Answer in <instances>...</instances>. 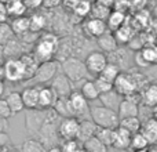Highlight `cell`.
I'll list each match as a JSON object with an SVG mask.
<instances>
[{"mask_svg": "<svg viewBox=\"0 0 157 152\" xmlns=\"http://www.w3.org/2000/svg\"><path fill=\"white\" fill-rule=\"evenodd\" d=\"M61 46V40L55 33L52 32H43L39 36L35 47H33V54L41 62L54 60L55 54L58 53Z\"/></svg>", "mask_w": 157, "mask_h": 152, "instance_id": "obj_1", "label": "cell"}, {"mask_svg": "<svg viewBox=\"0 0 157 152\" xmlns=\"http://www.w3.org/2000/svg\"><path fill=\"white\" fill-rule=\"evenodd\" d=\"M90 118L92 122L102 129H117L120 126V116L116 111L109 109L103 105L91 106L90 109Z\"/></svg>", "mask_w": 157, "mask_h": 152, "instance_id": "obj_2", "label": "cell"}, {"mask_svg": "<svg viewBox=\"0 0 157 152\" xmlns=\"http://www.w3.org/2000/svg\"><path fill=\"white\" fill-rule=\"evenodd\" d=\"M61 69L62 72L71 79L72 83H78V82L87 80L88 69L86 66V62L78 60L77 57H68L61 62Z\"/></svg>", "mask_w": 157, "mask_h": 152, "instance_id": "obj_3", "label": "cell"}, {"mask_svg": "<svg viewBox=\"0 0 157 152\" xmlns=\"http://www.w3.org/2000/svg\"><path fill=\"white\" fill-rule=\"evenodd\" d=\"M139 78L141 75L130 74V72H121L120 76L114 82V90L123 97H131L136 94L139 90Z\"/></svg>", "mask_w": 157, "mask_h": 152, "instance_id": "obj_4", "label": "cell"}, {"mask_svg": "<svg viewBox=\"0 0 157 152\" xmlns=\"http://www.w3.org/2000/svg\"><path fill=\"white\" fill-rule=\"evenodd\" d=\"M59 66L61 65L57 60L41 62L37 72H36V75L33 76V79H32L33 83H36L35 86H41V84L51 83L55 76L59 74Z\"/></svg>", "mask_w": 157, "mask_h": 152, "instance_id": "obj_5", "label": "cell"}, {"mask_svg": "<svg viewBox=\"0 0 157 152\" xmlns=\"http://www.w3.org/2000/svg\"><path fill=\"white\" fill-rule=\"evenodd\" d=\"M4 66V79L11 83L26 80V74L21 58H7L3 64Z\"/></svg>", "mask_w": 157, "mask_h": 152, "instance_id": "obj_6", "label": "cell"}, {"mask_svg": "<svg viewBox=\"0 0 157 152\" xmlns=\"http://www.w3.org/2000/svg\"><path fill=\"white\" fill-rule=\"evenodd\" d=\"M80 131V119L77 118H63L58 123V134L65 141L77 140Z\"/></svg>", "mask_w": 157, "mask_h": 152, "instance_id": "obj_7", "label": "cell"}, {"mask_svg": "<svg viewBox=\"0 0 157 152\" xmlns=\"http://www.w3.org/2000/svg\"><path fill=\"white\" fill-rule=\"evenodd\" d=\"M84 62H86V66L88 69V74L99 76L103 69L106 68V65L109 64V58L102 51H91L86 57Z\"/></svg>", "mask_w": 157, "mask_h": 152, "instance_id": "obj_8", "label": "cell"}, {"mask_svg": "<svg viewBox=\"0 0 157 152\" xmlns=\"http://www.w3.org/2000/svg\"><path fill=\"white\" fill-rule=\"evenodd\" d=\"M83 32L87 38L95 39V40H97V39L101 38L103 33L108 32V25H106V21L88 17L87 19L83 21Z\"/></svg>", "mask_w": 157, "mask_h": 152, "instance_id": "obj_9", "label": "cell"}, {"mask_svg": "<svg viewBox=\"0 0 157 152\" xmlns=\"http://www.w3.org/2000/svg\"><path fill=\"white\" fill-rule=\"evenodd\" d=\"M135 95L138 94H134L131 97H125L123 100L121 105H120L119 111H117L120 120L127 119V118H136L139 115V101H141V97L135 98Z\"/></svg>", "mask_w": 157, "mask_h": 152, "instance_id": "obj_10", "label": "cell"}, {"mask_svg": "<svg viewBox=\"0 0 157 152\" xmlns=\"http://www.w3.org/2000/svg\"><path fill=\"white\" fill-rule=\"evenodd\" d=\"M69 102H71L75 118H77V119L81 118L83 115H86L87 112L90 114L91 106L88 105V101L84 98V95L81 94L78 90H73V93L69 95Z\"/></svg>", "mask_w": 157, "mask_h": 152, "instance_id": "obj_11", "label": "cell"}, {"mask_svg": "<svg viewBox=\"0 0 157 152\" xmlns=\"http://www.w3.org/2000/svg\"><path fill=\"white\" fill-rule=\"evenodd\" d=\"M48 86H51L52 89L55 90V93L58 94V97H69V95L73 93L71 79L63 74V72H59Z\"/></svg>", "mask_w": 157, "mask_h": 152, "instance_id": "obj_12", "label": "cell"}, {"mask_svg": "<svg viewBox=\"0 0 157 152\" xmlns=\"http://www.w3.org/2000/svg\"><path fill=\"white\" fill-rule=\"evenodd\" d=\"M22 98H24L25 109L36 111L39 109V101H40V86H29L22 90Z\"/></svg>", "mask_w": 157, "mask_h": 152, "instance_id": "obj_13", "label": "cell"}, {"mask_svg": "<svg viewBox=\"0 0 157 152\" xmlns=\"http://www.w3.org/2000/svg\"><path fill=\"white\" fill-rule=\"evenodd\" d=\"M58 94L51 86H40V101H39V109H52L58 101Z\"/></svg>", "mask_w": 157, "mask_h": 152, "instance_id": "obj_14", "label": "cell"}, {"mask_svg": "<svg viewBox=\"0 0 157 152\" xmlns=\"http://www.w3.org/2000/svg\"><path fill=\"white\" fill-rule=\"evenodd\" d=\"M97 43H98V47L101 49V51L105 53L106 55L117 51V47H119V43H117L116 38H114V33L110 32V30H108L101 38H98Z\"/></svg>", "mask_w": 157, "mask_h": 152, "instance_id": "obj_15", "label": "cell"}, {"mask_svg": "<svg viewBox=\"0 0 157 152\" xmlns=\"http://www.w3.org/2000/svg\"><path fill=\"white\" fill-rule=\"evenodd\" d=\"M98 126L92 122V119H80V131H78V141L81 144H84L86 141H88L90 138L97 136Z\"/></svg>", "mask_w": 157, "mask_h": 152, "instance_id": "obj_16", "label": "cell"}, {"mask_svg": "<svg viewBox=\"0 0 157 152\" xmlns=\"http://www.w3.org/2000/svg\"><path fill=\"white\" fill-rule=\"evenodd\" d=\"M131 138H132V134L128 130L123 129L121 126H119L117 129H114V140H113V148L120 151L128 150L131 145Z\"/></svg>", "mask_w": 157, "mask_h": 152, "instance_id": "obj_17", "label": "cell"}, {"mask_svg": "<svg viewBox=\"0 0 157 152\" xmlns=\"http://www.w3.org/2000/svg\"><path fill=\"white\" fill-rule=\"evenodd\" d=\"M21 61L24 64L25 74H26V80H32L33 76L36 75L39 66H40V61L35 57L33 53H25L21 57Z\"/></svg>", "mask_w": 157, "mask_h": 152, "instance_id": "obj_18", "label": "cell"}, {"mask_svg": "<svg viewBox=\"0 0 157 152\" xmlns=\"http://www.w3.org/2000/svg\"><path fill=\"white\" fill-rule=\"evenodd\" d=\"M99 100H101V102H102L103 106H106V108H109V109H113V111L117 112L120 108V105H121L123 100H124V97L120 95L119 93L113 89L112 91H108V93H105V94H101Z\"/></svg>", "mask_w": 157, "mask_h": 152, "instance_id": "obj_19", "label": "cell"}, {"mask_svg": "<svg viewBox=\"0 0 157 152\" xmlns=\"http://www.w3.org/2000/svg\"><path fill=\"white\" fill-rule=\"evenodd\" d=\"M141 104L149 108L157 105V83H149L141 91Z\"/></svg>", "mask_w": 157, "mask_h": 152, "instance_id": "obj_20", "label": "cell"}, {"mask_svg": "<svg viewBox=\"0 0 157 152\" xmlns=\"http://www.w3.org/2000/svg\"><path fill=\"white\" fill-rule=\"evenodd\" d=\"M10 25H11V28H13L15 36H18V38H22V36L30 33V19L28 15L13 18Z\"/></svg>", "mask_w": 157, "mask_h": 152, "instance_id": "obj_21", "label": "cell"}, {"mask_svg": "<svg viewBox=\"0 0 157 152\" xmlns=\"http://www.w3.org/2000/svg\"><path fill=\"white\" fill-rule=\"evenodd\" d=\"M125 24H127V15H125V13L119 10H112L109 18L106 19L108 30H110V32H116L117 29H120Z\"/></svg>", "mask_w": 157, "mask_h": 152, "instance_id": "obj_22", "label": "cell"}, {"mask_svg": "<svg viewBox=\"0 0 157 152\" xmlns=\"http://www.w3.org/2000/svg\"><path fill=\"white\" fill-rule=\"evenodd\" d=\"M114 33V38H116L117 43L119 44H130V42L135 38L136 32H135V28L132 25H123L120 29H117Z\"/></svg>", "mask_w": 157, "mask_h": 152, "instance_id": "obj_23", "label": "cell"}, {"mask_svg": "<svg viewBox=\"0 0 157 152\" xmlns=\"http://www.w3.org/2000/svg\"><path fill=\"white\" fill-rule=\"evenodd\" d=\"M142 133L147 138L150 145L157 144V120L155 118H149L147 120H145L142 125Z\"/></svg>", "mask_w": 157, "mask_h": 152, "instance_id": "obj_24", "label": "cell"}, {"mask_svg": "<svg viewBox=\"0 0 157 152\" xmlns=\"http://www.w3.org/2000/svg\"><path fill=\"white\" fill-rule=\"evenodd\" d=\"M52 109H54L55 114L59 118H62V119L63 118H75L71 102H69V97H59Z\"/></svg>", "mask_w": 157, "mask_h": 152, "instance_id": "obj_25", "label": "cell"}, {"mask_svg": "<svg viewBox=\"0 0 157 152\" xmlns=\"http://www.w3.org/2000/svg\"><path fill=\"white\" fill-rule=\"evenodd\" d=\"M6 101L8 102L11 111H13V115L19 114L25 109V104H24V98H22V93L19 91H11L10 94L6 97Z\"/></svg>", "mask_w": 157, "mask_h": 152, "instance_id": "obj_26", "label": "cell"}, {"mask_svg": "<svg viewBox=\"0 0 157 152\" xmlns=\"http://www.w3.org/2000/svg\"><path fill=\"white\" fill-rule=\"evenodd\" d=\"M78 91L84 95V98H86L88 102L101 97V94H99V91H98L97 86H95L94 80H88V79H87V80H84L83 83H81L80 90H78Z\"/></svg>", "mask_w": 157, "mask_h": 152, "instance_id": "obj_27", "label": "cell"}, {"mask_svg": "<svg viewBox=\"0 0 157 152\" xmlns=\"http://www.w3.org/2000/svg\"><path fill=\"white\" fill-rule=\"evenodd\" d=\"M30 19V32L32 33H39L43 32L47 26V17L44 14L35 11L32 15H29Z\"/></svg>", "mask_w": 157, "mask_h": 152, "instance_id": "obj_28", "label": "cell"}, {"mask_svg": "<svg viewBox=\"0 0 157 152\" xmlns=\"http://www.w3.org/2000/svg\"><path fill=\"white\" fill-rule=\"evenodd\" d=\"M6 6H7V10H8V15L11 18L24 17L28 11V7L25 6L24 0H10Z\"/></svg>", "mask_w": 157, "mask_h": 152, "instance_id": "obj_29", "label": "cell"}, {"mask_svg": "<svg viewBox=\"0 0 157 152\" xmlns=\"http://www.w3.org/2000/svg\"><path fill=\"white\" fill-rule=\"evenodd\" d=\"M22 152H47V148L40 140L37 138H28L21 145Z\"/></svg>", "mask_w": 157, "mask_h": 152, "instance_id": "obj_30", "label": "cell"}, {"mask_svg": "<svg viewBox=\"0 0 157 152\" xmlns=\"http://www.w3.org/2000/svg\"><path fill=\"white\" fill-rule=\"evenodd\" d=\"M15 33H14L13 28L8 22H3L0 24V46L4 47L6 44H8L10 42H13L15 39Z\"/></svg>", "mask_w": 157, "mask_h": 152, "instance_id": "obj_31", "label": "cell"}, {"mask_svg": "<svg viewBox=\"0 0 157 152\" xmlns=\"http://www.w3.org/2000/svg\"><path fill=\"white\" fill-rule=\"evenodd\" d=\"M142 125L144 123L141 122L138 116L136 118H127V119H121L120 120V126L125 130H128L131 134H135V133H139L142 130Z\"/></svg>", "mask_w": 157, "mask_h": 152, "instance_id": "obj_32", "label": "cell"}, {"mask_svg": "<svg viewBox=\"0 0 157 152\" xmlns=\"http://www.w3.org/2000/svg\"><path fill=\"white\" fill-rule=\"evenodd\" d=\"M149 147H150L149 141H147V138L144 136V133H142V131L132 134V138H131V145H130V148L132 151L147 150Z\"/></svg>", "mask_w": 157, "mask_h": 152, "instance_id": "obj_33", "label": "cell"}, {"mask_svg": "<svg viewBox=\"0 0 157 152\" xmlns=\"http://www.w3.org/2000/svg\"><path fill=\"white\" fill-rule=\"evenodd\" d=\"M112 13V8L108 7V6H103L101 3H97L95 2L92 4V11H91V15L92 18H98V19H102V21H106L109 18Z\"/></svg>", "mask_w": 157, "mask_h": 152, "instance_id": "obj_34", "label": "cell"}, {"mask_svg": "<svg viewBox=\"0 0 157 152\" xmlns=\"http://www.w3.org/2000/svg\"><path fill=\"white\" fill-rule=\"evenodd\" d=\"M91 11H92V3L90 0H78V3L73 8V14L77 15L78 18H86V17L91 15Z\"/></svg>", "mask_w": 157, "mask_h": 152, "instance_id": "obj_35", "label": "cell"}, {"mask_svg": "<svg viewBox=\"0 0 157 152\" xmlns=\"http://www.w3.org/2000/svg\"><path fill=\"white\" fill-rule=\"evenodd\" d=\"M121 74V69H120V66L117 65V64H113V62H109L108 65H106V68L102 71V74L99 76H102V78H105L106 80L112 82V83L114 84V82H116V79L120 76Z\"/></svg>", "mask_w": 157, "mask_h": 152, "instance_id": "obj_36", "label": "cell"}, {"mask_svg": "<svg viewBox=\"0 0 157 152\" xmlns=\"http://www.w3.org/2000/svg\"><path fill=\"white\" fill-rule=\"evenodd\" d=\"M83 147L87 152H108V147L97 136L90 138L88 141H86L83 144Z\"/></svg>", "mask_w": 157, "mask_h": 152, "instance_id": "obj_37", "label": "cell"}, {"mask_svg": "<svg viewBox=\"0 0 157 152\" xmlns=\"http://www.w3.org/2000/svg\"><path fill=\"white\" fill-rule=\"evenodd\" d=\"M97 137L106 145V147H113V140H114V129H102L98 127Z\"/></svg>", "mask_w": 157, "mask_h": 152, "instance_id": "obj_38", "label": "cell"}, {"mask_svg": "<svg viewBox=\"0 0 157 152\" xmlns=\"http://www.w3.org/2000/svg\"><path fill=\"white\" fill-rule=\"evenodd\" d=\"M144 58L147 61L149 65H153V64H157V43L153 44H147L144 49L141 50Z\"/></svg>", "mask_w": 157, "mask_h": 152, "instance_id": "obj_39", "label": "cell"}, {"mask_svg": "<svg viewBox=\"0 0 157 152\" xmlns=\"http://www.w3.org/2000/svg\"><path fill=\"white\" fill-rule=\"evenodd\" d=\"M94 83H95V86H97L99 94H105V93L112 91V90L114 89V84L112 83V82L106 80V79L102 78V76H95Z\"/></svg>", "mask_w": 157, "mask_h": 152, "instance_id": "obj_40", "label": "cell"}, {"mask_svg": "<svg viewBox=\"0 0 157 152\" xmlns=\"http://www.w3.org/2000/svg\"><path fill=\"white\" fill-rule=\"evenodd\" d=\"M62 151L63 152H83L84 147L78 140H69V141H63Z\"/></svg>", "mask_w": 157, "mask_h": 152, "instance_id": "obj_41", "label": "cell"}, {"mask_svg": "<svg viewBox=\"0 0 157 152\" xmlns=\"http://www.w3.org/2000/svg\"><path fill=\"white\" fill-rule=\"evenodd\" d=\"M0 116L6 118V119L13 116V111H11L8 102L6 101V98H0Z\"/></svg>", "mask_w": 157, "mask_h": 152, "instance_id": "obj_42", "label": "cell"}, {"mask_svg": "<svg viewBox=\"0 0 157 152\" xmlns=\"http://www.w3.org/2000/svg\"><path fill=\"white\" fill-rule=\"evenodd\" d=\"M134 62H135L136 66H139V68H149V64H147V61L144 58V55H142L141 51H135V55H134Z\"/></svg>", "mask_w": 157, "mask_h": 152, "instance_id": "obj_43", "label": "cell"}, {"mask_svg": "<svg viewBox=\"0 0 157 152\" xmlns=\"http://www.w3.org/2000/svg\"><path fill=\"white\" fill-rule=\"evenodd\" d=\"M24 3L28 7V10H37V8L43 7L44 0H24Z\"/></svg>", "mask_w": 157, "mask_h": 152, "instance_id": "obj_44", "label": "cell"}, {"mask_svg": "<svg viewBox=\"0 0 157 152\" xmlns=\"http://www.w3.org/2000/svg\"><path fill=\"white\" fill-rule=\"evenodd\" d=\"M8 10H7V6L4 4V3H0V24H3V22H7L8 19Z\"/></svg>", "mask_w": 157, "mask_h": 152, "instance_id": "obj_45", "label": "cell"}, {"mask_svg": "<svg viewBox=\"0 0 157 152\" xmlns=\"http://www.w3.org/2000/svg\"><path fill=\"white\" fill-rule=\"evenodd\" d=\"M130 2V7L136 8V10H144V7L146 6L147 0H128Z\"/></svg>", "mask_w": 157, "mask_h": 152, "instance_id": "obj_46", "label": "cell"}, {"mask_svg": "<svg viewBox=\"0 0 157 152\" xmlns=\"http://www.w3.org/2000/svg\"><path fill=\"white\" fill-rule=\"evenodd\" d=\"M61 3H63V0H44L43 7H46V8H54V7H58Z\"/></svg>", "mask_w": 157, "mask_h": 152, "instance_id": "obj_47", "label": "cell"}, {"mask_svg": "<svg viewBox=\"0 0 157 152\" xmlns=\"http://www.w3.org/2000/svg\"><path fill=\"white\" fill-rule=\"evenodd\" d=\"M8 130V119L0 116V133H7Z\"/></svg>", "mask_w": 157, "mask_h": 152, "instance_id": "obj_48", "label": "cell"}, {"mask_svg": "<svg viewBox=\"0 0 157 152\" xmlns=\"http://www.w3.org/2000/svg\"><path fill=\"white\" fill-rule=\"evenodd\" d=\"M149 29H150V33L155 38H157V18H152V21L149 24Z\"/></svg>", "mask_w": 157, "mask_h": 152, "instance_id": "obj_49", "label": "cell"}, {"mask_svg": "<svg viewBox=\"0 0 157 152\" xmlns=\"http://www.w3.org/2000/svg\"><path fill=\"white\" fill-rule=\"evenodd\" d=\"M97 3H101V4H103V6H108V7H113L114 6V0H95Z\"/></svg>", "mask_w": 157, "mask_h": 152, "instance_id": "obj_50", "label": "cell"}, {"mask_svg": "<svg viewBox=\"0 0 157 152\" xmlns=\"http://www.w3.org/2000/svg\"><path fill=\"white\" fill-rule=\"evenodd\" d=\"M47 152H63L62 151V147H59V145H52V147H50Z\"/></svg>", "mask_w": 157, "mask_h": 152, "instance_id": "obj_51", "label": "cell"}, {"mask_svg": "<svg viewBox=\"0 0 157 152\" xmlns=\"http://www.w3.org/2000/svg\"><path fill=\"white\" fill-rule=\"evenodd\" d=\"M0 80H6L4 79V66H3V64H0Z\"/></svg>", "mask_w": 157, "mask_h": 152, "instance_id": "obj_52", "label": "cell"}, {"mask_svg": "<svg viewBox=\"0 0 157 152\" xmlns=\"http://www.w3.org/2000/svg\"><path fill=\"white\" fill-rule=\"evenodd\" d=\"M3 93H4V80H0V98H2Z\"/></svg>", "mask_w": 157, "mask_h": 152, "instance_id": "obj_53", "label": "cell"}, {"mask_svg": "<svg viewBox=\"0 0 157 152\" xmlns=\"http://www.w3.org/2000/svg\"><path fill=\"white\" fill-rule=\"evenodd\" d=\"M152 118H155V119L157 120V105L155 106V108H152Z\"/></svg>", "mask_w": 157, "mask_h": 152, "instance_id": "obj_54", "label": "cell"}, {"mask_svg": "<svg viewBox=\"0 0 157 152\" xmlns=\"http://www.w3.org/2000/svg\"><path fill=\"white\" fill-rule=\"evenodd\" d=\"M149 152H157V144L156 145H150V147H149Z\"/></svg>", "mask_w": 157, "mask_h": 152, "instance_id": "obj_55", "label": "cell"}, {"mask_svg": "<svg viewBox=\"0 0 157 152\" xmlns=\"http://www.w3.org/2000/svg\"><path fill=\"white\" fill-rule=\"evenodd\" d=\"M134 152H149V148L147 150H141V151H134Z\"/></svg>", "mask_w": 157, "mask_h": 152, "instance_id": "obj_56", "label": "cell"}, {"mask_svg": "<svg viewBox=\"0 0 157 152\" xmlns=\"http://www.w3.org/2000/svg\"><path fill=\"white\" fill-rule=\"evenodd\" d=\"M0 152H11V151H7L6 148H3V150H0Z\"/></svg>", "mask_w": 157, "mask_h": 152, "instance_id": "obj_57", "label": "cell"}, {"mask_svg": "<svg viewBox=\"0 0 157 152\" xmlns=\"http://www.w3.org/2000/svg\"><path fill=\"white\" fill-rule=\"evenodd\" d=\"M83 152H87V151H86V150H84V151H83Z\"/></svg>", "mask_w": 157, "mask_h": 152, "instance_id": "obj_58", "label": "cell"}]
</instances>
